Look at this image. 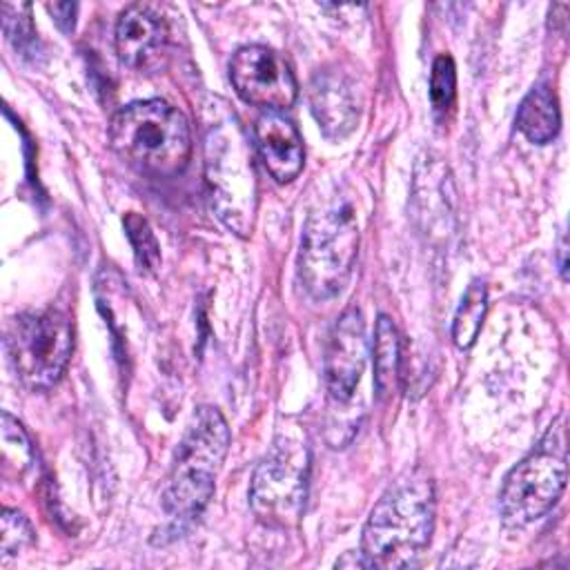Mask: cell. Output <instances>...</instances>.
I'll return each instance as SVG.
<instances>
[{"label": "cell", "instance_id": "obj_4", "mask_svg": "<svg viewBox=\"0 0 570 570\" xmlns=\"http://www.w3.org/2000/svg\"><path fill=\"white\" fill-rule=\"evenodd\" d=\"M358 254V225L350 200L332 198L305 223L298 254V276L312 298L336 296Z\"/></svg>", "mask_w": 570, "mask_h": 570}, {"label": "cell", "instance_id": "obj_20", "mask_svg": "<svg viewBox=\"0 0 570 570\" xmlns=\"http://www.w3.org/2000/svg\"><path fill=\"white\" fill-rule=\"evenodd\" d=\"M456 96V69L448 53H441L430 71V100L436 114L452 109Z\"/></svg>", "mask_w": 570, "mask_h": 570}, {"label": "cell", "instance_id": "obj_19", "mask_svg": "<svg viewBox=\"0 0 570 570\" xmlns=\"http://www.w3.org/2000/svg\"><path fill=\"white\" fill-rule=\"evenodd\" d=\"M2 31L7 40L16 47L20 53H31L36 45V29L29 16V4H2Z\"/></svg>", "mask_w": 570, "mask_h": 570}, {"label": "cell", "instance_id": "obj_24", "mask_svg": "<svg viewBox=\"0 0 570 570\" xmlns=\"http://www.w3.org/2000/svg\"><path fill=\"white\" fill-rule=\"evenodd\" d=\"M559 269H561V276L566 278V236H561V243H559Z\"/></svg>", "mask_w": 570, "mask_h": 570}, {"label": "cell", "instance_id": "obj_21", "mask_svg": "<svg viewBox=\"0 0 570 570\" xmlns=\"http://www.w3.org/2000/svg\"><path fill=\"white\" fill-rule=\"evenodd\" d=\"M33 541V530L27 517L18 510H2V528H0V554L2 563H7L13 554L22 552Z\"/></svg>", "mask_w": 570, "mask_h": 570}, {"label": "cell", "instance_id": "obj_13", "mask_svg": "<svg viewBox=\"0 0 570 570\" xmlns=\"http://www.w3.org/2000/svg\"><path fill=\"white\" fill-rule=\"evenodd\" d=\"M309 107L321 131L332 138H345L356 125V100L347 78L336 69H323L309 85Z\"/></svg>", "mask_w": 570, "mask_h": 570}, {"label": "cell", "instance_id": "obj_22", "mask_svg": "<svg viewBox=\"0 0 570 570\" xmlns=\"http://www.w3.org/2000/svg\"><path fill=\"white\" fill-rule=\"evenodd\" d=\"M47 9L51 11L56 24L62 31H71L73 29V18H76V9H78L73 2H53V4H47Z\"/></svg>", "mask_w": 570, "mask_h": 570}, {"label": "cell", "instance_id": "obj_10", "mask_svg": "<svg viewBox=\"0 0 570 570\" xmlns=\"http://www.w3.org/2000/svg\"><path fill=\"white\" fill-rule=\"evenodd\" d=\"M367 358L365 323L358 307H347L334 323L325 347V385L334 403L352 399Z\"/></svg>", "mask_w": 570, "mask_h": 570}, {"label": "cell", "instance_id": "obj_23", "mask_svg": "<svg viewBox=\"0 0 570 570\" xmlns=\"http://www.w3.org/2000/svg\"><path fill=\"white\" fill-rule=\"evenodd\" d=\"M336 566L338 568H372L370 566V561H367V557L358 550V552H345V557H341L338 561H336Z\"/></svg>", "mask_w": 570, "mask_h": 570}, {"label": "cell", "instance_id": "obj_17", "mask_svg": "<svg viewBox=\"0 0 570 570\" xmlns=\"http://www.w3.org/2000/svg\"><path fill=\"white\" fill-rule=\"evenodd\" d=\"M36 461V450L24 428L9 414L2 412V472L4 476H24Z\"/></svg>", "mask_w": 570, "mask_h": 570}, {"label": "cell", "instance_id": "obj_12", "mask_svg": "<svg viewBox=\"0 0 570 570\" xmlns=\"http://www.w3.org/2000/svg\"><path fill=\"white\" fill-rule=\"evenodd\" d=\"M256 151L276 183L294 180L305 163L298 129L281 111H263L254 125Z\"/></svg>", "mask_w": 570, "mask_h": 570}, {"label": "cell", "instance_id": "obj_18", "mask_svg": "<svg viewBox=\"0 0 570 570\" xmlns=\"http://www.w3.org/2000/svg\"><path fill=\"white\" fill-rule=\"evenodd\" d=\"M125 229L129 236V243L134 247V256L140 269L156 272L160 267V249L158 240L149 227V223L140 214H127L125 216Z\"/></svg>", "mask_w": 570, "mask_h": 570}, {"label": "cell", "instance_id": "obj_11", "mask_svg": "<svg viewBox=\"0 0 570 570\" xmlns=\"http://www.w3.org/2000/svg\"><path fill=\"white\" fill-rule=\"evenodd\" d=\"M167 24L147 4H129L116 22V53L131 69H149L167 45Z\"/></svg>", "mask_w": 570, "mask_h": 570}, {"label": "cell", "instance_id": "obj_14", "mask_svg": "<svg viewBox=\"0 0 570 570\" xmlns=\"http://www.w3.org/2000/svg\"><path fill=\"white\" fill-rule=\"evenodd\" d=\"M561 125L559 102L548 82H539L530 89L517 111V127L519 131L537 145L550 142Z\"/></svg>", "mask_w": 570, "mask_h": 570}, {"label": "cell", "instance_id": "obj_9", "mask_svg": "<svg viewBox=\"0 0 570 570\" xmlns=\"http://www.w3.org/2000/svg\"><path fill=\"white\" fill-rule=\"evenodd\" d=\"M229 78L245 102L265 111L292 107L298 94L285 58L265 45L240 47L229 60Z\"/></svg>", "mask_w": 570, "mask_h": 570}, {"label": "cell", "instance_id": "obj_5", "mask_svg": "<svg viewBox=\"0 0 570 570\" xmlns=\"http://www.w3.org/2000/svg\"><path fill=\"white\" fill-rule=\"evenodd\" d=\"M568 481V428L561 414L550 423L539 445L505 476L499 512L505 525L523 528L541 519L561 497Z\"/></svg>", "mask_w": 570, "mask_h": 570}, {"label": "cell", "instance_id": "obj_8", "mask_svg": "<svg viewBox=\"0 0 570 570\" xmlns=\"http://www.w3.org/2000/svg\"><path fill=\"white\" fill-rule=\"evenodd\" d=\"M307 472V448L296 439H276L249 483V505L256 519L267 528H294L305 508Z\"/></svg>", "mask_w": 570, "mask_h": 570}, {"label": "cell", "instance_id": "obj_16", "mask_svg": "<svg viewBox=\"0 0 570 570\" xmlns=\"http://www.w3.org/2000/svg\"><path fill=\"white\" fill-rule=\"evenodd\" d=\"M488 309V289L483 281H472L456 307L454 321H452V338L454 345L461 350H468L483 325Z\"/></svg>", "mask_w": 570, "mask_h": 570}, {"label": "cell", "instance_id": "obj_7", "mask_svg": "<svg viewBox=\"0 0 570 570\" xmlns=\"http://www.w3.org/2000/svg\"><path fill=\"white\" fill-rule=\"evenodd\" d=\"M7 356L22 385L47 390L65 374L73 352V323L62 309L24 312L11 318L4 336Z\"/></svg>", "mask_w": 570, "mask_h": 570}, {"label": "cell", "instance_id": "obj_15", "mask_svg": "<svg viewBox=\"0 0 570 570\" xmlns=\"http://www.w3.org/2000/svg\"><path fill=\"white\" fill-rule=\"evenodd\" d=\"M374 387L381 401L390 399L401 381V338L390 316L381 314L374 330Z\"/></svg>", "mask_w": 570, "mask_h": 570}, {"label": "cell", "instance_id": "obj_3", "mask_svg": "<svg viewBox=\"0 0 570 570\" xmlns=\"http://www.w3.org/2000/svg\"><path fill=\"white\" fill-rule=\"evenodd\" d=\"M229 448V428L216 407L203 405L176 450L171 474L163 494V508L174 532L203 514L214 497V479Z\"/></svg>", "mask_w": 570, "mask_h": 570}, {"label": "cell", "instance_id": "obj_1", "mask_svg": "<svg viewBox=\"0 0 570 570\" xmlns=\"http://www.w3.org/2000/svg\"><path fill=\"white\" fill-rule=\"evenodd\" d=\"M434 481L423 468L399 474L372 508L361 552L372 568H410L434 530Z\"/></svg>", "mask_w": 570, "mask_h": 570}, {"label": "cell", "instance_id": "obj_6", "mask_svg": "<svg viewBox=\"0 0 570 570\" xmlns=\"http://www.w3.org/2000/svg\"><path fill=\"white\" fill-rule=\"evenodd\" d=\"M205 169L218 216L238 234L252 227L256 205L254 156L234 118L209 127L205 138Z\"/></svg>", "mask_w": 570, "mask_h": 570}, {"label": "cell", "instance_id": "obj_2", "mask_svg": "<svg viewBox=\"0 0 570 570\" xmlns=\"http://www.w3.org/2000/svg\"><path fill=\"white\" fill-rule=\"evenodd\" d=\"M109 145L145 176H178L191 158V129L183 111L165 100H138L109 122Z\"/></svg>", "mask_w": 570, "mask_h": 570}]
</instances>
